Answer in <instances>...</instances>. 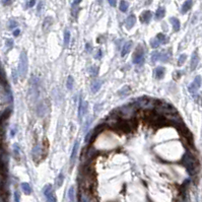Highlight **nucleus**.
Instances as JSON below:
<instances>
[{
  "mask_svg": "<svg viewBox=\"0 0 202 202\" xmlns=\"http://www.w3.org/2000/svg\"><path fill=\"white\" fill-rule=\"evenodd\" d=\"M13 151H14V154H15L16 157H20V149L18 144H14L13 146Z\"/></svg>",
  "mask_w": 202,
  "mask_h": 202,
  "instance_id": "obj_38",
  "label": "nucleus"
},
{
  "mask_svg": "<svg viewBox=\"0 0 202 202\" xmlns=\"http://www.w3.org/2000/svg\"><path fill=\"white\" fill-rule=\"evenodd\" d=\"M87 103L85 101H83L82 99L79 100V106H78V118L81 119V118L85 116V114L87 113Z\"/></svg>",
  "mask_w": 202,
  "mask_h": 202,
  "instance_id": "obj_8",
  "label": "nucleus"
},
{
  "mask_svg": "<svg viewBox=\"0 0 202 202\" xmlns=\"http://www.w3.org/2000/svg\"><path fill=\"white\" fill-rule=\"evenodd\" d=\"M20 29H14V31H13V36H14V37H18V36H20Z\"/></svg>",
  "mask_w": 202,
  "mask_h": 202,
  "instance_id": "obj_44",
  "label": "nucleus"
},
{
  "mask_svg": "<svg viewBox=\"0 0 202 202\" xmlns=\"http://www.w3.org/2000/svg\"><path fill=\"white\" fill-rule=\"evenodd\" d=\"M9 29H14L15 27H17V22H15L14 20H9Z\"/></svg>",
  "mask_w": 202,
  "mask_h": 202,
  "instance_id": "obj_41",
  "label": "nucleus"
},
{
  "mask_svg": "<svg viewBox=\"0 0 202 202\" xmlns=\"http://www.w3.org/2000/svg\"><path fill=\"white\" fill-rule=\"evenodd\" d=\"M16 131H17V129H16V126H13V127L11 128V130H10V136H12V137H13V136L15 135Z\"/></svg>",
  "mask_w": 202,
  "mask_h": 202,
  "instance_id": "obj_42",
  "label": "nucleus"
},
{
  "mask_svg": "<svg viewBox=\"0 0 202 202\" xmlns=\"http://www.w3.org/2000/svg\"><path fill=\"white\" fill-rule=\"evenodd\" d=\"M52 26V18L51 17H46L45 20H44V24H43V29L45 31H47L48 29L51 28Z\"/></svg>",
  "mask_w": 202,
  "mask_h": 202,
  "instance_id": "obj_26",
  "label": "nucleus"
},
{
  "mask_svg": "<svg viewBox=\"0 0 202 202\" xmlns=\"http://www.w3.org/2000/svg\"><path fill=\"white\" fill-rule=\"evenodd\" d=\"M41 94V85H40V79L36 76L31 77V96L33 98L34 102H37L40 99Z\"/></svg>",
  "mask_w": 202,
  "mask_h": 202,
  "instance_id": "obj_3",
  "label": "nucleus"
},
{
  "mask_svg": "<svg viewBox=\"0 0 202 202\" xmlns=\"http://www.w3.org/2000/svg\"><path fill=\"white\" fill-rule=\"evenodd\" d=\"M133 63L136 65H142L144 63V52L142 47H137L133 56Z\"/></svg>",
  "mask_w": 202,
  "mask_h": 202,
  "instance_id": "obj_6",
  "label": "nucleus"
},
{
  "mask_svg": "<svg viewBox=\"0 0 202 202\" xmlns=\"http://www.w3.org/2000/svg\"><path fill=\"white\" fill-rule=\"evenodd\" d=\"M131 47H132V42L129 41V42H127V43L124 44L123 47H122V50H121L122 57H125V56L129 53L130 50H131Z\"/></svg>",
  "mask_w": 202,
  "mask_h": 202,
  "instance_id": "obj_14",
  "label": "nucleus"
},
{
  "mask_svg": "<svg viewBox=\"0 0 202 202\" xmlns=\"http://www.w3.org/2000/svg\"><path fill=\"white\" fill-rule=\"evenodd\" d=\"M129 92H130V87H128V85H126V87H122L121 89L118 92V94L121 96H128Z\"/></svg>",
  "mask_w": 202,
  "mask_h": 202,
  "instance_id": "obj_27",
  "label": "nucleus"
},
{
  "mask_svg": "<svg viewBox=\"0 0 202 202\" xmlns=\"http://www.w3.org/2000/svg\"><path fill=\"white\" fill-rule=\"evenodd\" d=\"M128 6H129V4H128L127 1H120V5H119V8L120 10H121L122 12H126L128 10Z\"/></svg>",
  "mask_w": 202,
  "mask_h": 202,
  "instance_id": "obj_30",
  "label": "nucleus"
},
{
  "mask_svg": "<svg viewBox=\"0 0 202 202\" xmlns=\"http://www.w3.org/2000/svg\"><path fill=\"white\" fill-rule=\"evenodd\" d=\"M22 189L27 195L31 194V187L29 186V183H22Z\"/></svg>",
  "mask_w": 202,
  "mask_h": 202,
  "instance_id": "obj_28",
  "label": "nucleus"
},
{
  "mask_svg": "<svg viewBox=\"0 0 202 202\" xmlns=\"http://www.w3.org/2000/svg\"><path fill=\"white\" fill-rule=\"evenodd\" d=\"M78 145L79 142L75 141L74 145H73V148H72V152H71V157H70V165L72 167L73 165L75 164V161H76V155H77V151H78Z\"/></svg>",
  "mask_w": 202,
  "mask_h": 202,
  "instance_id": "obj_10",
  "label": "nucleus"
},
{
  "mask_svg": "<svg viewBox=\"0 0 202 202\" xmlns=\"http://www.w3.org/2000/svg\"><path fill=\"white\" fill-rule=\"evenodd\" d=\"M159 55H161V53H159V51H154L152 54H151V62L152 63H155L157 61L159 60Z\"/></svg>",
  "mask_w": 202,
  "mask_h": 202,
  "instance_id": "obj_34",
  "label": "nucleus"
},
{
  "mask_svg": "<svg viewBox=\"0 0 202 202\" xmlns=\"http://www.w3.org/2000/svg\"><path fill=\"white\" fill-rule=\"evenodd\" d=\"M20 193L16 191V192L14 193V200H15V202H20Z\"/></svg>",
  "mask_w": 202,
  "mask_h": 202,
  "instance_id": "obj_43",
  "label": "nucleus"
},
{
  "mask_svg": "<svg viewBox=\"0 0 202 202\" xmlns=\"http://www.w3.org/2000/svg\"><path fill=\"white\" fill-rule=\"evenodd\" d=\"M151 17H152V13L149 10H144L140 14V22L144 24H147L151 20Z\"/></svg>",
  "mask_w": 202,
  "mask_h": 202,
  "instance_id": "obj_9",
  "label": "nucleus"
},
{
  "mask_svg": "<svg viewBox=\"0 0 202 202\" xmlns=\"http://www.w3.org/2000/svg\"><path fill=\"white\" fill-rule=\"evenodd\" d=\"M45 197H46V201H47V202H57V199H56V196H55V193H54L53 190H52L51 192L45 194Z\"/></svg>",
  "mask_w": 202,
  "mask_h": 202,
  "instance_id": "obj_24",
  "label": "nucleus"
},
{
  "mask_svg": "<svg viewBox=\"0 0 202 202\" xmlns=\"http://www.w3.org/2000/svg\"><path fill=\"white\" fill-rule=\"evenodd\" d=\"M197 65H198V55L196 52H194L191 58V70H195Z\"/></svg>",
  "mask_w": 202,
  "mask_h": 202,
  "instance_id": "obj_20",
  "label": "nucleus"
},
{
  "mask_svg": "<svg viewBox=\"0 0 202 202\" xmlns=\"http://www.w3.org/2000/svg\"><path fill=\"white\" fill-rule=\"evenodd\" d=\"M113 128H115L116 130H120L123 133H129L133 129L132 124L128 120H117V122H116L115 126Z\"/></svg>",
  "mask_w": 202,
  "mask_h": 202,
  "instance_id": "obj_5",
  "label": "nucleus"
},
{
  "mask_svg": "<svg viewBox=\"0 0 202 202\" xmlns=\"http://www.w3.org/2000/svg\"><path fill=\"white\" fill-rule=\"evenodd\" d=\"M79 202H90V199L88 197L87 193L82 192L80 193V196H79Z\"/></svg>",
  "mask_w": 202,
  "mask_h": 202,
  "instance_id": "obj_33",
  "label": "nucleus"
},
{
  "mask_svg": "<svg viewBox=\"0 0 202 202\" xmlns=\"http://www.w3.org/2000/svg\"><path fill=\"white\" fill-rule=\"evenodd\" d=\"M165 13H166V9L165 7H163V6H159V8H157V12H155V20H161V18H164V16H165Z\"/></svg>",
  "mask_w": 202,
  "mask_h": 202,
  "instance_id": "obj_17",
  "label": "nucleus"
},
{
  "mask_svg": "<svg viewBox=\"0 0 202 202\" xmlns=\"http://www.w3.org/2000/svg\"><path fill=\"white\" fill-rule=\"evenodd\" d=\"M47 105L44 102H40L39 105L37 106V114L39 117H43L44 115L47 113Z\"/></svg>",
  "mask_w": 202,
  "mask_h": 202,
  "instance_id": "obj_12",
  "label": "nucleus"
},
{
  "mask_svg": "<svg viewBox=\"0 0 202 202\" xmlns=\"http://www.w3.org/2000/svg\"><path fill=\"white\" fill-rule=\"evenodd\" d=\"M171 56H172L171 50H166L163 53H161V55H159V60H161V62H168V61L171 59Z\"/></svg>",
  "mask_w": 202,
  "mask_h": 202,
  "instance_id": "obj_15",
  "label": "nucleus"
},
{
  "mask_svg": "<svg viewBox=\"0 0 202 202\" xmlns=\"http://www.w3.org/2000/svg\"><path fill=\"white\" fill-rule=\"evenodd\" d=\"M16 70H12V76H13V78H14V81H16V79H17V75H16Z\"/></svg>",
  "mask_w": 202,
  "mask_h": 202,
  "instance_id": "obj_46",
  "label": "nucleus"
},
{
  "mask_svg": "<svg viewBox=\"0 0 202 202\" xmlns=\"http://www.w3.org/2000/svg\"><path fill=\"white\" fill-rule=\"evenodd\" d=\"M192 4H193V2L190 1V0H189V1H185L182 5V8H181V12H182V13L188 12V10L190 9L191 6H192Z\"/></svg>",
  "mask_w": 202,
  "mask_h": 202,
  "instance_id": "obj_23",
  "label": "nucleus"
},
{
  "mask_svg": "<svg viewBox=\"0 0 202 202\" xmlns=\"http://www.w3.org/2000/svg\"><path fill=\"white\" fill-rule=\"evenodd\" d=\"M87 52H90L92 51V45H90V44H87Z\"/></svg>",
  "mask_w": 202,
  "mask_h": 202,
  "instance_id": "obj_48",
  "label": "nucleus"
},
{
  "mask_svg": "<svg viewBox=\"0 0 202 202\" xmlns=\"http://www.w3.org/2000/svg\"><path fill=\"white\" fill-rule=\"evenodd\" d=\"M89 73H90V76H92V77H96V75L99 74V68L96 66H92V67H90V69H89Z\"/></svg>",
  "mask_w": 202,
  "mask_h": 202,
  "instance_id": "obj_35",
  "label": "nucleus"
},
{
  "mask_svg": "<svg viewBox=\"0 0 202 202\" xmlns=\"http://www.w3.org/2000/svg\"><path fill=\"white\" fill-rule=\"evenodd\" d=\"M150 46H151V48H153V49H155V48H159V41H157V39H152L150 41Z\"/></svg>",
  "mask_w": 202,
  "mask_h": 202,
  "instance_id": "obj_37",
  "label": "nucleus"
},
{
  "mask_svg": "<svg viewBox=\"0 0 202 202\" xmlns=\"http://www.w3.org/2000/svg\"><path fill=\"white\" fill-rule=\"evenodd\" d=\"M187 59V55L186 54H182V55H180V57H179V60H178V64L179 65H183L184 64V62L186 61Z\"/></svg>",
  "mask_w": 202,
  "mask_h": 202,
  "instance_id": "obj_36",
  "label": "nucleus"
},
{
  "mask_svg": "<svg viewBox=\"0 0 202 202\" xmlns=\"http://www.w3.org/2000/svg\"><path fill=\"white\" fill-rule=\"evenodd\" d=\"M28 67H29V60L27 53L22 51L20 56V64H18V74L20 78H24L28 73Z\"/></svg>",
  "mask_w": 202,
  "mask_h": 202,
  "instance_id": "obj_4",
  "label": "nucleus"
},
{
  "mask_svg": "<svg viewBox=\"0 0 202 202\" xmlns=\"http://www.w3.org/2000/svg\"><path fill=\"white\" fill-rule=\"evenodd\" d=\"M36 4V1L31 0V1H27L26 2V7L24 8H31V7H34V5Z\"/></svg>",
  "mask_w": 202,
  "mask_h": 202,
  "instance_id": "obj_39",
  "label": "nucleus"
},
{
  "mask_svg": "<svg viewBox=\"0 0 202 202\" xmlns=\"http://www.w3.org/2000/svg\"><path fill=\"white\" fill-rule=\"evenodd\" d=\"M42 151H43V146H41V144H37L35 145V147L33 148V157H37L39 155H41Z\"/></svg>",
  "mask_w": 202,
  "mask_h": 202,
  "instance_id": "obj_22",
  "label": "nucleus"
},
{
  "mask_svg": "<svg viewBox=\"0 0 202 202\" xmlns=\"http://www.w3.org/2000/svg\"><path fill=\"white\" fill-rule=\"evenodd\" d=\"M200 85H201V76H200V75H198V76L195 77L194 81H193V82L189 85V87H188L189 92H190L191 94H195L197 90L200 88Z\"/></svg>",
  "mask_w": 202,
  "mask_h": 202,
  "instance_id": "obj_7",
  "label": "nucleus"
},
{
  "mask_svg": "<svg viewBox=\"0 0 202 202\" xmlns=\"http://www.w3.org/2000/svg\"><path fill=\"white\" fill-rule=\"evenodd\" d=\"M109 4H110L111 6H113V7H115L116 4H117V2H116V1H112V0H110V1H109Z\"/></svg>",
  "mask_w": 202,
  "mask_h": 202,
  "instance_id": "obj_47",
  "label": "nucleus"
},
{
  "mask_svg": "<svg viewBox=\"0 0 202 202\" xmlns=\"http://www.w3.org/2000/svg\"><path fill=\"white\" fill-rule=\"evenodd\" d=\"M101 57H102V51H101V50H99V51L96 52V56H94V58H96V59H100Z\"/></svg>",
  "mask_w": 202,
  "mask_h": 202,
  "instance_id": "obj_45",
  "label": "nucleus"
},
{
  "mask_svg": "<svg viewBox=\"0 0 202 202\" xmlns=\"http://www.w3.org/2000/svg\"><path fill=\"white\" fill-rule=\"evenodd\" d=\"M170 22H172V26H173V29L175 31H178L181 28V24H180V20H178L177 17H171L170 18Z\"/></svg>",
  "mask_w": 202,
  "mask_h": 202,
  "instance_id": "obj_21",
  "label": "nucleus"
},
{
  "mask_svg": "<svg viewBox=\"0 0 202 202\" xmlns=\"http://www.w3.org/2000/svg\"><path fill=\"white\" fill-rule=\"evenodd\" d=\"M182 164L185 168L187 169V172L189 175L193 176L196 173L197 169V161L195 159V157L193 155H191L190 153H185L182 157Z\"/></svg>",
  "mask_w": 202,
  "mask_h": 202,
  "instance_id": "obj_1",
  "label": "nucleus"
},
{
  "mask_svg": "<svg viewBox=\"0 0 202 202\" xmlns=\"http://www.w3.org/2000/svg\"><path fill=\"white\" fill-rule=\"evenodd\" d=\"M136 24V17L134 14H130L125 20V27L127 29H131Z\"/></svg>",
  "mask_w": 202,
  "mask_h": 202,
  "instance_id": "obj_11",
  "label": "nucleus"
},
{
  "mask_svg": "<svg viewBox=\"0 0 202 202\" xmlns=\"http://www.w3.org/2000/svg\"><path fill=\"white\" fill-rule=\"evenodd\" d=\"M103 85V81L102 80H99V79H96V80H92V85H90V89L94 94H96V92H99V89L101 88Z\"/></svg>",
  "mask_w": 202,
  "mask_h": 202,
  "instance_id": "obj_13",
  "label": "nucleus"
},
{
  "mask_svg": "<svg viewBox=\"0 0 202 202\" xmlns=\"http://www.w3.org/2000/svg\"><path fill=\"white\" fill-rule=\"evenodd\" d=\"M165 71L166 69L164 67L159 66V67H157L154 69V77L157 79H161L164 76H165Z\"/></svg>",
  "mask_w": 202,
  "mask_h": 202,
  "instance_id": "obj_16",
  "label": "nucleus"
},
{
  "mask_svg": "<svg viewBox=\"0 0 202 202\" xmlns=\"http://www.w3.org/2000/svg\"><path fill=\"white\" fill-rule=\"evenodd\" d=\"M69 43H70V31L68 29H65L64 31V47L68 48Z\"/></svg>",
  "mask_w": 202,
  "mask_h": 202,
  "instance_id": "obj_25",
  "label": "nucleus"
},
{
  "mask_svg": "<svg viewBox=\"0 0 202 202\" xmlns=\"http://www.w3.org/2000/svg\"><path fill=\"white\" fill-rule=\"evenodd\" d=\"M74 197H75V190L74 187H70V189L68 190V198L71 202H74Z\"/></svg>",
  "mask_w": 202,
  "mask_h": 202,
  "instance_id": "obj_32",
  "label": "nucleus"
},
{
  "mask_svg": "<svg viewBox=\"0 0 202 202\" xmlns=\"http://www.w3.org/2000/svg\"><path fill=\"white\" fill-rule=\"evenodd\" d=\"M155 39L159 41V45H161V44H168V43H169V38H168L165 34H157V37H155Z\"/></svg>",
  "mask_w": 202,
  "mask_h": 202,
  "instance_id": "obj_18",
  "label": "nucleus"
},
{
  "mask_svg": "<svg viewBox=\"0 0 202 202\" xmlns=\"http://www.w3.org/2000/svg\"><path fill=\"white\" fill-rule=\"evenodd\" d=\"M6 47L8 48V49H11L12 48V46H13V41H12L11 39H8V40H6Z\"/></svg>",
  "mask_w": 202,
  "mask_h": 202,
  "instance_id": "obj_40",
  "label": "nucleus"
},
{
  "mask_svg": "<svg viewBox=\"0 0 202 202\" xmlns=\"http://www.w3.org/2000/svg\"><path fill=\"white\" fill-rule=\"evenodd\" d=\"M81 2L79 0H76V1H73L72 2V15L76 17L77 14H78L79 11V5H80Z\"/></svg>",
  "mask_w": 202,
  "mask_h": 202,
  "instance_id": "obj_19",
  "label": "nucleus"
},
{
  "mask_svg": "<svg viewBox=\"0 0 202 202\" xmlns=\"http://www.w3.org/2000/svg\"><path fill=\"white\" fill-rule=\"evenodd\" d=\"M73 83H74V80H73V77L69 75V76L67 77V80H66V87H67V89H69V90L72 89Z\"/></svg>",
  "mask_w": 202,
  "mask_h": 202,
  "instance_id": "obj_31",
  "label": "nucleus"
},
{
  "mask_svg": "<svg viewBox=\"0 0 202 202\" xmlns=\"http://www.w3.org/2000/svg\"><path fill=\"white\" fill-rule=\"evenodd\" d=\"M2 3H3V4H7V5H8V4H11V1H2Z\"/></svg>",
  "mask_w": 202,
  "mask_h": 202,
  "instance_id": "obj_49",
  "label": "nucleus"
},
{
  "mask_svg": "<svg viewBox=\"0 0 202 202\" xmlns=\"http://www.w3.org/2000/svg\"><path fill=\"white\" fill-rule=\"evenodd\" d=\"M63 182H64V175L61 173V174H59L57 176V179H56V181H55L56 187H58V188H59V187H61V186H62V184H63Z\"/></svg>",
  "mask_w": 202,
  "mask_h": 202,
  "instance_id": "obj_29",
  "label": "nucleus"
},
{
  "mask_svg": "<svg viewBox=\"0 0 202 202\" xmlns=\"http://www.w3.org/2000/svg\"><path fill=\"white\" fill-rule=\"evenodd\" d=\"M145 117L147 118V120H148L149 122L154 124L157 127L168 125V120L161 114H157V113L151 112V111H147V112L145 113Z\"/></svg>",
  "mask_w": 202,
  "mask_h": 202,
  "instance_id": "obj_2",
  "label": "nucleus"
}]
</instances>
